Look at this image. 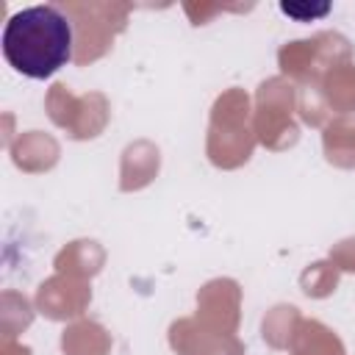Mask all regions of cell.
<instances>
[{"mask_svg": "<svg viewBox=\"0 0 355 355\" xmlns=\"http://www.w3.org/2000/svg\"><path fill=\"white\" fill-rule=\"evenodd\" d=\"M0 44L19 75L47 80L72 58V22L55 6H28L8 17Z\"/></svg>", "mask_w": 355, "mask_h": 355, "instance_id": "6da1fadb", "label": "cell"}, {"mask_svg": "<svg viewBox=\"0 0 355 355\" xmlns=\"http://www.w3.org/2000/svg\"><path fill=\"white\" fill-rule=\"evenodd\" d=\"M280 11L294 17L297 22H311V19L324 17L330 11V3H319V6H313V3H280Z\"/></svg>", "mask_w": 355, "mask_h": 355, "instance_id": "7a4b0ae2", "label": "cell"}]
</instances>
